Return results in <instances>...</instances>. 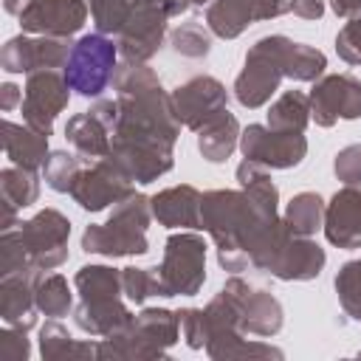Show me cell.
Returning <instances> with one entry per match:
<instances>
[{"label": "cell", "mask_w": 361, "mask_h": 361, "mask_svg": "<svg viewBox=\"0 0 361 361\" xmlns=\"http://www.w3.org/2000/svg\"><path fill=\"white\" fill-rule=\"evenodd\" d=\"M28 3H31V0H3V8H6L8 14H14V17H20Z\"/></svg>", "instance_id": "cell-47"}, {"label": "cell", "mask_w": 361, "mask_h": 361, "mask_svg": "<svg viewBox=\"0 0 361 361\" xmlns=\"http://www.w3.org/2000/svg\"><path fill=\"white\" fill-rule=\"evenodd\" d=\"M79 290V305L73 310V322L87 336H116L133 322V310L124 305L121 268L110 265H82L73 276Z\"/></svg>", "instance_id": "cell-3"}, {"label": "cell", "mask_w": 361, "mask_h": 361, "mask_svg": "<svg viewBox=\"0 0 361 361\" xmlns=\"http://www.w3.org/2000/svg\"><path fill=\"white\" fill-rule=\"evenodd\" d=\"M254 23L251 0H212L206 6V28L220 39H234Z\"/></svg>", "instance_id": "cell-28"}, {"label": "cell", "mask_w": 361, "mask_h": 361, "mask_svg": "<svg viewBox=\"0 0 361 361\" xmlns=\"http://www.w3.org/2000/svg\"><path fill=\"white\" fill-rule=\"evenodd\" d=\"M234 299H237V307H240V327L251 336H276L282 330V322H285V313H282V305L279 299L271 293V290H262V288H251L248 282H243L240 276H231L226 279V285Z\"/></svg>", "instance_id": "cell-19"}, {"label": "cell", "mask_w": 361, "mask_h": 361, "mask_svg": "<svg viewBox=\"0 0 361 361\" xmlns=\"http://www.w3.org/2000/svg\"><path fill=\"white\" fill-rule=\"evenodd\" d=\"M336 293H338V302H341V310L361 322V259H350L338 268L336 279Z\"/></svg>", "instance_id": "cell-34"}, {"label": "cell", "mask_w": 361, "mask_h": 361, "mask_svg": "<svg viewBox=\"0 0 361 361\" xmlns=\"http://www.w3.org/2000/svg\"><path fill=\"white\" fill-rule=\"evenodd\" d=\"M25 262L31 271H54L68 259V237H71V220L56 209H42L25 223L14 226Z\"/></svg>", "instance_id": "cell-10"}, {"label": "cell", "mask_w": 361, "mask_h": 361, "mask_svg": "<svg viewBox=\"0 0 361 361\" xmlns=\"http://www.w3.org/2000/svg\"><path fill=\"white\" fill-rule=\"evenodd\" d=\"M118 71V45L107 34H85L73 42L62 68L65 82L85 99H99Z\"/></svg>", "instance_id": "cell-9"}, {"label": "cell", "mask_w": 361, "mask_h": 361, "mask_svg": "<svg viewBox=\"0 0 361 361\" xmlns=\"http://www.w3.org/2000/svg\"><path fill=\"white\" fill-rule=\"evenodd\" d=\"M226 104H228L226 85L209 73L192 76L172 90V107H175L178 121L195 133L203 130V124H209L217 113H223Z\"/></svg>", "instance_id": "cell-16"}, {"label": "cell", "mask_w": 361, "mask_h": 361, "mask_svg": "<svg viewBox=\"0 0 361 361\" xmlns=\"http://www.w3.org/2000/svg\"><path fill=\"white\" fill-rule=\"evenodd\" d=\"M290 11L302 20H319L324 14V0H290Z\"/></svg>", "instance_id": "cell-44"}, {"label": "cell", "mask_w": 361, "mask_h": 361, "mask_svg": "<svg viewBox=\"0 0 361 361\" xmlns=\"http://www.w3.org/2000/svg\"><path fill=\"white\" fill-rule=\"evenodd\" d=\"M180 341V319L178 310L169 307H144L133 322L96 344L99 361H164L169 358V347Z\"/></svg>", "instance_id": "cell-4"}, {"label": "cell", "mask_w": 361, "mask_h": 361, "mask_svg": "<svg viewBox=\"0 0 361 361\" xmlns=\"http://www.w3.org/2000/svg\"><path fill=\"white\" fill-rule=\"evenodd\" d=\"M121 285H124V296L135 305H144L149 296H158V274L155 268H135L127 265L121 268Z\"/></svg>", "instance_id": "cell-37"}, {"label": "cell", "mask_w": 361, "mask_h": 361, "mask_svg": "<svg viewBox=\"0 0 361 361\" xmlns=\"http://www.w3.org/2000/svg\"><path fill=\"white\" fill-rule=\"evenodd\" d=\"M243 158L265 166V169H293L307 155L305 133H282L268 124H248L240 133Z\"/></svg>", "instance_id": "cell-11"}, {"label": "cell", "mask_w": 361, "mask_h": 361, "mask_svg": "<svg viewBox=\"0 0 361 361\" xmlns=\"http://www.w3.org/2000/svg\"><path fill=\"white\" fill-rule=\"evenodd\" d=\"M282 220L299 237H313L324 226V200L316 192H299L288 200Z\"/></svg>", "instance_id": "cell-30"}, {"label": "cell", "mask_w": 361, "mask_h": 361, "mask_svg": "<svg viewBox=\"0 0 361 361\" xmlns=\"http://www.w3.org/2000/svg\"><path fill=\"white\" fill-rule=\"evenodd\" d=\"M336 54L347 65H361V11L350 14L341 31L336 34Z\"/></svg>", "instance_id": "cell-38"}, {"label": "cell", "mask_w": 361, "mask_h": 361, "mask_svg": "<svg viewBox=\"0 0 361 361\" xmlns=\"http://www.w3.org/2000/svg\"><path fill=\"white\" fill-rule=\"evenodd\" d=\"M324 262H327V254L319 243H313L310 237L290 234L276 251V257L271 259L265 274L282 282H310L324 271Z\"/></svg>", "instance_id": "cell-21"}, {"label": "cell", "mask_w": 361, "mask_h": 361, "mask_svg": "<svg viewBox=\"0 0 361 361\" xmlns=\"http://www.w3.org/2000/svg\"><path fill=\"white\" fill-rule=\"evenodd\" d=\"M240 133L243 130H240L237 116L228 113L226 107L209 124H203V130H197V149L209 164H223L240 147Z\"/></svg>", "instance_id": "cell-26"}, {"label": "cell", "mask_w": 361, "mask_h": 361, "mask_svg": "<svg viewBox=\"0 0 361 361\" xmlns=\"http://www.w3.org/2000/svg\"><path fill=\"white\" fill-rule=\"evenodd\" d=\"M99 34H118L133 11V0H87Z\"/></svg>", "instance_id": "cell-36"}, {"label": "cell", "mask_w": 361, "mask_h": 361, "mask_svg": "<svg viewBox=\"0 0 361 361\" xmlns=\"http://www.w3.org/2000/svg\"><path fill=\"white\" fill-rule=\"evenodd\" d=\"M42 271H17L0 276V316L6 324L31 330L37 324V282Z\"/></svg>", "instance_id": "cell-22"}, {"label": "cell", "mask_w": 361, "mask_h": 361, "mask_svg": "<svg viewBox=\"0 0 361 361\" xmlns=\"http://www.w3.org/2000/svg\"><path fill=\"white\" fill-rule=\"evenodd\" d=\"M39 197V178L34 169L6 166L0 172V200L11 203L14 209H28Z\"/></svg>", "instance_id": "cell-31"}, {"label": "cell", "mask_w": 361, "mask_h": 361, "mask_svg": "<svg viewBox=\"0 0 361 361\" xmlns=\"http://www.w3.org/2000/svg\"><path fill=\"white\" fill-rule=\"evenodd\" d=\"M17 104H23V90H20L17 85L6 82V85L0 87V107H3V113H11Z\"/></svg>", "instance_id": "cell-45"}, {"label": "cell", "mask_w": 361, "mask_h": 361, "mask_svg": "<svg viewBox=\"0 0 361 361\" xmlns=\"http://www.w3.org/2000/svg\"><path fill=\"white\" fill-rule=\"evenodd\" d=\"M254 6V17L257 23L259 20H274V17H282L290 11V0H251Z\"/></svg>", "instance_id": "cell-43"}, {"label": "cell", "mask_w": 361, "mask_h": 361, "mask_svg": "<svg viewBox=\"0 0 361 361\" xmlns=\"http://www.w3.org/2000/svg\"><path fill=\"white\" fill-rule=\"evenodd\" d=\"M133 192H135L133 180L104 155V158L93 161L90 166H82L76 183L71 189V197L85 212H102L107 206L121 203Z\"/></svg>", "instance_id": "cell-15"}, {"label": "cell", "mask_w": 361, "mask_h": 361, "mask_svg": "<svg viewBox=\"0 0 361 361\" xmlns=\"http://www.w3.org/2000/svg\"><path fill=\"white\" fill-rule=\"evenodd\" d=\"M71 37H45V34H17L0 51V68L6 73H34L65 68L71 56Z\"/></svg>", "instance_id": "cell-12"}, {"label": "cell", "mask_w": 361, "mask_h": 361, "mask_svg": "<svg viewBox=\"0 0 361 361\" xmlns=\"http://www.w3.org/2000/svg\"><path fill=\"white\" fill-rule=\"evenodd\" d=\"M203 327H206V355L214 361L228 358H285L279 347L265 341H248L245 330L240 327V307L228 288H220L209 305L203 307Z\"/></svg>", "instance_id": "cell-7"}, {"label": "cell", "mask_w": 361, "mask_h": 361, "mask_svg": "<svg viewBox=\"0 0 361 361\" xmlns=\"http://www.w3.org/2000/svg\"><path fill=\"white\" fill-rule=\"evenodd\" d=\"M3 147H6V158L14 166L23 169H42L48 161V135L28 127V124H14V121H3Z\"/></svg>", "instance_id": "cell-24"}, {"label": "cell", "mask_w": 361, "mask_h": 361, "mask_svg": "<svg viewBox=\"0 0 361 361\" xmlns=\"http://www.w3.org/2000/svg\"><path fill=\"white\" fill-rule=\"evenodd\" d=\"M113 87L118 118L107 158L133 183H152L175 166V144L183 124L175 116L172 93L164 90L147 62L118 65Z\"/></svg>", "instance_id": "cell-1"}, {"label": "cell", "mask_w": 361, "mask_h": 361, "mask_svg": "<svg viewBox=\"0 0 361 361\" xmlns=\"http://www.w3.org/2000/svg\"><path fill=\"white\" fill-rule=\"evenodd\" d=\"M293 51H296V42L288 39L285 34L259 37L248 48L243 71L234 79V87H231L234 99L248 110L268 104L271 96L279 90V82L290 79Z\"/></svg>", "instance_id": "cell-6"}, {"label": "cell", "mask_w": 361, "mask_h": 361, "mask_svg": "<svg viewBox=\"0 0 361 361\" xmlns=\"http://www.w3.org/2000/svg\"><path fill=\"white\" fill-rule=\"evenodd\" d=\"M71 99V85L65 82V73L56 71H34L25 79V90H23V121L45 135H51L56 116L68 107Z\"/></svg>", "instance_id": "cell-14"}, {"label": "cell", "mask_w": 361, "mask_h": 361, "mask_svg": "<svg viewBox=\"0 0 361 361\" xmlns=\"http://www.w3.org/2000/svg\"><path fill=\"white\" fill-rule=\"evenodd\" d=\"M310 121L333 127L338 118H361V79L353 73H327L310 87Z\"/></svg>", "instance_id": "cell-13"}, {"label": "cell", "mask_w": 361, "mask_h": 361, "mask_svg": "<svg viewBox=\"0 0 361 361\" xmlns=\"http://www.w3.org/2000/svg\"><path fill=\"white\" fill-rule=\"evenodd\" d=\"M324 237L341 251L361 248V186H341L324 203Z\"/></svg>", "instance_id": "cell-20"}, {"label": "cell", "mask_w": 361, "mask_h": 361, "mask_svg": "<svg viewBox=\"0 0 361 361\" xmlns=\"http://www.w3.org/2000/svg\"><path fill=\"white\" fill-rule=\"evenodd\" d=\"M135 3H147V6H155V8L166 11L169 17H180L183 11H189V8H200V6H209L212 0H135Z\"/></svg>", "instance_id": "cell-42"}, {"label": "cell", "mask_w": 361, "mask_h": 361, "mask_svg": "<svg viewBox=\"0 0 361 361\" xmlns=\"http://www.w3.org/2000/svg\"><path fill=\"white\" fill-rule=\"evenodd\" d=\"M65 138L68 144L76 149V155H82L85 161H99L110 152V141H113V130L93 113H73L65 124Z\"/></svg>", "instance_id": "cell-25"}, {"label": "cell", "mask_w": 361, "mask_h": 361, "mask_svg": "<svg viewBox=\"0 0 361 361\" xmlns=\"http://www.w3.org/2000/svg\"><path fill=\"white\" fill-rule=\"evenodd\" d=\"M82 161H85L82 155H71V152H65V149H54V152L48 155L45 166H42L45 183H48L54 192L71 195V189H73V183H76V178H79V172H82V166H85Z\"/></svg>", "instance_id": "cell-33"}, {"label": "cell", "mask_w": 361, "mask_h": 361, "mask_svg": "<svg viewBox=\"0 0 361 361\" xmlns=\"http://www.w3.org/2000/svg\"><path fill=\"white\" fill-rule=\"evenodd\" d=\"M180 336L189 350H203L206 347V327H203V307H180Z\"/></svg>", "instance_id": "cell-40"}, {"label": "cell", "mask_w": 361, "mask_h": 361, "mask_svg": "<svg viewBox=\"0 0 361 361\" xmlns=\"http://www.w3.org/2000/svg\"><path fill=\"white\" fill-rule=\"evenodd\" d=\"M330 8H333L338 17H350V14L361 11V0H330Z\"/></svg>", "instance_id": "cell-46"}, {"label": "cell", "mask_w": 361, "mask_h": 361, "mask_svg": "<svg viewBox=\"0 0 361 361\" xmlns=\"http://www.w3.org/2000/svg\"><path fill=\"white\" fill-rule=\"evenodd\" d=\"M276 214H259L243 189H212L203 192L200 200V228L212 237L217 248V262L223 271H245L248 248L262 223L274 220Z\"/></svg>", "instance_id": "cell-2"}, {"label": "cell", "mask_w": 361, "mask_h": 361, "mask_svg": "<svg viewBox=\"0 0 361 361\" xmlns=\"http://www.w3.org/2000/svg\"><path fill=\"white\" fill-rule=\"evenodd\" d=\"M152 220V206L147 195L133 192L113 206L104 223H90L82 231V251L99 257H141L149 251L147 228Z\"/></svg>", "instance_id": "cell-5"}, {"label": "cell", "mask_w": 361, "mask_h": 361, "mask_svg": "<svg viewBox=\"0 0 361 361\" xmlns=\"http://www.w3.org/2000/svg\"><path fill=\"white\" fill-rule=\"evenodd\" d=\"M87 11L85 0H31L17 20L25 34L73 37L87 23Z\"/></svg>", "instance_id": "cell-18"}, {"label": "cell", "mask_w": 361, "mask_h": 361, "mask_svg": "<svg viewBox=\"0 0 361 361\" xmlns=\"http://www.w3.org/2000/svg\"><path fill=\"white\" fill-rule=\"evenodd\" d=\"M310 124V96L302 90H285L268 107V127L282 133H305Z\"/></svg>", "instance_id": "cell-29"}, {"label": "cell", "mask_w": 361, "mask_h": 361, "mask_svg": "<svg viewBox=\"0 0 361 361\" xmlns=\"http://www.w3.org/2000/svg\"><path fill=\"white\" fill-rule=\"evenodd\" d=\"M39 355L42 361H87L96 358V344L79 341L56 319H48L39 327Z\"/></svg>", "instance_id": "cell-27"}, {"label": "cell", "mask_w": 361, "mask_h": 361, "mask_svg": "<svg viewBox=\"0 0 361 361\" xmlns=\"http://www.w3.org/2000/svg\"><path fill=\"white\" fill-rule=\"evenodd\" d=\"M158 296H195L206 282V240L195 231L169 234L164 243V259L155 265Z\"/></svg>", "instance_id": "cell-8"}, {"label": "cell", "mask_w": 361, "mask_h": 361, "mask_svg": "<svg viewBox=\"0 0 361 361\" xmlns=\"http://www.w3.org/2000/svg\"><path fill=\"white\" fill-rule=\"evenodd\" d=\"M200 200L203 195L192 183H178L152 195L149 206L152 217L166 228H200Z\"/></svg>", "instance_id": "cell-23"}, {"label": "cell", "mask_w": 361, "mask_h": 361, "mask_svg": "<svg viewBox=\"0 0 361 361\" xmlns=\"http://www.w3.org/2000/svg\"><path fill=\"white\" fill-rule=\"evenodd\" d=\"M333 172L344 186H361V144L338 149V155L333 158Z\"/></svg>", "instance_id": "cell-39"}, {"label": "cell", "mask_w": 361, "mask_h": 361, "mask_svg": "<svg viewBox=\"0 0 361 361\" xmlns=\"http://www.w3.org/2000/svg\"><path fill=\"white\" fill-rule=\"evenodd\" d=\"M37 310L48 319H62L68 316L71 305H73V293L68 288V279L62 274H42L37 282Z\"/></svg>", "instance_id": "cell-32"}, {"label": "cell", "mask_w": 361, "mask_h": 361, "mask_svg": "<svg viewBox=\"0 0 361 361\" xmlns=\"http://www.w3.org/2000/svg\"><path fill=\"white\" fill-rule=\"evenodd\" d=\"M166 20H169L166 11L133 0V11H130L127 23L116 34L118 56L124 62H149L158 54V48L164 45Z\"/></svg>", "instance_id": "cell-17"}, {"label": "cell", "mask_w": 361, "mask_h": 361, "mask_svg": "<svg viewBox=\"0 0 361 361\" xmlns=\"http://www.w3.org/2000/svg\"><path fill=\"white\" fill-rule=\"evenodd\" d=\"M169 45L178 56L206 59L212 51V37H209V28H203L200 23H183L169 34Z\"/></svg>", "instance_id": "cell-35"}, {"label": "cell", "mask_w": 361, "mask_h": 361, "mask_svg": "<svg viewBox=\"0 0 361 361\" xmlns=\"http://www.w3.org/2000/svg\"><path fill=\"white\" fill-rule=\"evenodd\" d=\"M28 330L11 327L6 324L0 330V358L3 361H25L31 355V344H28Z\"/></svg>", "instance_id": "cell-41"}]
</instances>
